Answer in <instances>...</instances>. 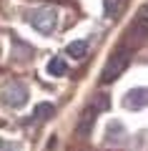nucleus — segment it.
<instances>
[{"label":"nucleus","mask_w":148,"mask_h":151,"mask_svg":"<svg viewBox=\"0 0 148 151\" xmlns=\"http://www.w3.org/2000/svg\"><path fill=\"white\" fill-rule=\"evenodd\" d=\"M28 23H30L38 33L50 35V33L55 30V25H58V10H55V8H48V5L45 8H35V10L28 13Z\"/></svg>","instance_id":"f257e3e1"},{"label":"nucleus","mask_w":148,"mask_h":151,"mask_svg":"<svg viewBox=\"0 0 148 151\" xmlns=\"http://www.w3.org/2000/svg\"><path fill=\"white\" fill-rule=\"evenodd\" d=\"M28 86L25 83H20V81H10V83H5L3 86V91H0V101L5 103V106H10V108H23L28 103Z\"/></svg>","instance_id":"f03ea898"},{"label":"nucleus","mask_w":148,"mask_h":151,"mask_svg":"<svg viewBox=\"0 0 148 151\" xmlns=\"http://www.w3.org/2000/svg\"><path fill=\"white\" fill-rule=\"evenodd\" d=\"M128 60H131V55H128V50H116V53L108 58V63H106V68H103V73H101V81L103 83H113L118 78V76L123 73V70L128 68Z\"/></svg>","instance_id":"7ed1b4c3"},{"label":"nucleus","mask_w":148,"mask_h":151,"mask_svg":"<svg viewBox=\"0 0 148 151\" xmlns=\"http://www.w3.org/2000/svg\"><path fill=\"white\" fill-rule=\"evenodd\" d=\"M128 134H126V126L121 121H111L106 129V144L108 146H126Z\"/></svg>","instance_id":"20e7f679"},{"label":"nucleus","mask_w":148,"mask_h":151,"mask_svg":"<svg viewBox=\"0 0 148 151\" xmlns=\"http://www.w3.org/2000/svg\"><path fill=\"white\" fill-rule=\"evenodd\" d=\"M123 106L131 108V111H138V108L148 106V88H131L123 98Z\"/></svg>","instance_id":"39448f33"},{"label":"nucleus","mask_w":148,"mask_h":151,"mask_svg":"<svg viewBox=\"0 0 148 151\" xmlns=\"http://www.w3.org/2000/svg\"><path fill=\"white\" fill-rule=\"evenodd\" d=\"M95 108H85L83 113H80V119H78V126H75V134L80 136V139H85V136H90V131H93V124H95Z\"/></svg>","instance_id":"423d86ee"},{"label":"nucleus","mask_w":148,"mask_h":151,"mask_svg":"<svg viewBox=\"0 0 148 151\" xmlns=\"http://www.w3.org/2000/svg\"><path fill=\"white\" fill-rule=\"evenodd\" d=\"M128 35H131L136 43H141V40H146V38H148V10H143L141 15L136 18V23L131 25Z\"/></svg>","instance_id":"0eeeda50"},{"label":"nucleus","mask_w":148,"mask_h":151,"mask_svg":"<svg viewBox=\"0 0 148 151\" xmlns=\"http://www.w3.org/2000/svg\"><path fill=\"white\" fill-rule=\"evenodd\" d=\"M65 53H68L70 58L80 60V58H85V53H88V43H85V40H73V43H68Z\"/></svg>","instance_id":"6e6552de"},{"label":"nucleus","mask_w":148,"mask_h":151,"mask_svg":"<svg viewBox=\"0 0 148 151\" xmlns=\"http://www.w3.org/2000/svg\"><path fill=\"white\" fill-rule=\"evenodd\" d=\"M53 113H55V106H53V103H38L35 111H33V116H35V121H48Z\"/></svg>","instance_id":"1a4fd4ad"},{"label":"nucleus","mask_w":148,"mask_h":151,"mask_svg":"<svg viewBox=\"0 0 148 151\" xmlns=\"http://www.w3.org/2000/svg\"><path fill=\"white\" fill-rule=\"evenodd\" d=\"M65 70H68V63L63 58H53L48 63V73L50 76H65Z\"/></svg>","instance_id":"9d476101"},{"label":"nucleus","mask_w":148,"mask_h":151,"mask_svg":"<svg viewBox=\"0 0 148 151\" xmlns=\"http://www.w3.org/2000/svg\"><path fill=\"white\" fill-rule=\"evenodd\" d=\"M123 8V0H103V10H106L108 18H116Z\"/></svg>","instance_id":"9b49d317"},{"label":"nucleus","mask_w":148,"mask_h":151,"mask_svg":"<svg viewBox=\"0 0 148 151\" xmlns=\"http://www.w3.org/2000/svg\"><path fill=\"white\" fill-rule=\"evenodd\" d=\"M0 151H23L18 144H8V141H0Z\"/></svg>","instance_id":"f8f14e48"}]
</instances>
